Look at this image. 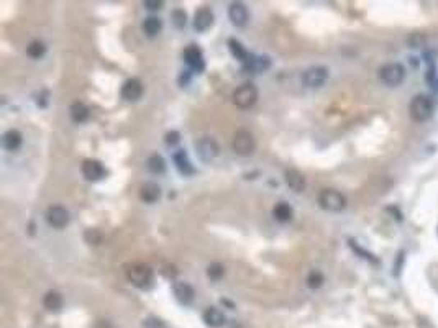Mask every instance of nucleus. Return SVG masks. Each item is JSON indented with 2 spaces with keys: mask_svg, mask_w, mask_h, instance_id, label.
<instances>
[{
  "mask_svg": "<svg viewBox=\"0 0 438 328\" xmlns=\"http://www.w3.org/2000/svg\"><path fill=\"white\" fill-rule=\"evenodd\" d=\"M410 118L417 123L427 122L433 115V100L427 96H415L409 105Z\"/></svg>",
  "mask_w": 438,
  "mask_h": 328,
  "instance_id": "f257e3e1",
  "label": "nucleus"
},
{
  "mask_svg": "<svg viewBox=\"0 0 438 328\" xmlns=\"http://www.w3.org/2000/svg\"><path fill=\"white\" fill-rule=\"evenodd\" d=\"M127 278L135 287L146 289L153 282V269L148 264L136 262V264H132L127 269Z\"/></svg>",
  "mask_w": 438,
  "mask_h": 328,
  "instance_id": "f03ea898",
  "label": "nucleus"
},
{
  "mask_svg": "<svg viewBox=\"0 0 438 328\" xmlns=\"http://www.w3.org/2000/svg\"><path fill=\"white\" fill-rule=\"evenodd\" d=\"M319 204L323 210H327V212L338 213V212H341V210H345L346 197L341 192L335 191V189H323L319 196Z\"/></svg>",
  "mask_w": 438,
  "mask_h": 328,
  "instance_id": "7ed1b4c3",
  "label": "nucleus"
},
{
  "mask_svg": "<svg viewBox=\"0 0 438 328\" xmlns=\"http://www.w3.org/2000/svg\"><path fill=\"white\" fill-rule=\"evenodd\" d=\"M379 79L389 87H397L405 79V67L399 63H389L379 69Z\"/></svg>",
  "mask_w": 438,
  "mask_h": 328,
  "instance_id": "20e7f679",
  "label": "nucleus"
},
{
  "mask_svg": "<svg viewBox=\"0 0 438 328\" xmlns=\"http://www.w3.org/2000/svg\"><path fill=\"white\" fill-rule=\"evenodd\" d=\"M258 100V89L253 84H243L233 92V103L240 109H250Z\"/></svg>",
  "mask_w": 438,
  "mask_h": 328,
  "instance_id": "39448f33",
  "label": "nucleus"
},
{
  "mask_svg": "<svg viewBox=\"0 0 438 328\" xmlns=\"http://www.w3.org/2000/svg\"><path fill=\"white\" fill-rule=\"evenodd\" d=\"M254 138L251 135V131L245 130H238L233 136V151L240 156H250L251 153L254 151Z\"/></svg>",
  "mask_w": 438,
  "mask_h": 328,
  "instance_id": "423d86ee",
  "label": "nucleus"
},
{
  "mask_svg": "<svg viewBox=\"0 0 438 328\" xmlns=\"http://www.w3.org/2000/svg\"><path fill=\"white\" fill-rule=\"evenodd\" d=\"M327 79H328V69L325 66H314V67L307 69L302 77L303 84L310 89L322 87L325 82H327Z\"/></svg>",
  "mask_w": 438,
  "mask_h": 328,
  "instance_id": "0eeeda50",
  "label": "nucleus"
},
{
  "mask_svg": "<svg viewBox=\"0 0 438 328\" xmlns=\"http://www.w3.org/2000/svg\"><path fill=\"white\" fill-rule=\"evenodd\" d=\"M46 222L53 228H64L69 223V212L61 205H51L46 212Z\"/></svg>",
  "mask_w": 438,
  "mask_h": 328,
  "instance_id": "6e6552de",
  "label": "nucleus"
},
{
  "mask_svg": "<svg viewBox=\"0 0 438 328\" xmlns=\"http://www.w3.org/2000/svg\"><path fill=\"white\" fill-rule=\"evenodd\" d=\"M184 61L187 63V66L196 72H202L203 69H205V61H203V56L201 53V49L194 45H190L184 49Z\"/></svg>",
  "mask_w": 438,
  "mask_h": 328,
  "instance_id": "1a4fd4ad",
  "label": "nucleus"
},
{
  "mask_svg": "<svg viewBox=\"0 0 438 328\" xmlns=\"http://www.w3.org/2000/svg\"><path fill=\"white\" fill-rule=\"evenodd\" d=\"M196 146L199 151V156H201V159H203V161H212V159L217 158V154H219V145H217V141L210 136H203L202 140H199V143Z\"/></svg>",
  "mask_w": 438,
  "mask_h": 328,
  "instance_id": "9d476101",
  "label": "nucleus"
},
{
  "mask_svg": "<svg viewBox=\"0 0 438 328\" xmlns=\"http://www.w3.org/2000/svg\"><path fill=\"white\" fill-rule=\"evenodd\" d=\"M82 174L87 180H99L105 176V167L97 159H85L82 163Z\"/></svg>",
  "mask_w": 438,
  "mask_h": 328,
  "instance_id": "9b49d317",
  "label": "nucleus"
},
{
  "mask_svg": "<svg viewBox=\"0 0 438 328\" xmlns=\"http://www.w3.org/2000/svg\"><path fill=\"white\" fill-rule=\"evenodd\" d=\"M141 94H143V84L140 79H135V77H133V79H128L123 85H121V97H123L125 100L135 102L141 97Z\"/></svg>",
  "mask_w": 438,
  "mask_h": 328,
  "instance_id": "f8f14e48",
  "label": "nucleus"
},
{
  "mask_svg": "<svg viewBox=\"0 0 438 328\" xmlns=\"http://www.w3.org/2000/svg\"><path fill=\"white\" fill-rule=\"evenodd\" d=\"M228 18L232 20V23L235 27H245L246 21H248V10H246L245 3L241 2L232 3L228 8Z\"/></svg>",
  "mask_w": 438,
  "mask_h": 328,
  "instance_id": "ddd939ff",
  "label": "nucleus"
},
{
  "mask_svg": "<svg viewBox=\"0 0 438 328\" xmlns=\"http://www.w3.org/2000/svg\"><path fill=\"white\" fill-rule=\"evenodd\" d=\"M212 23H214V14H212L210 8L207 7L199 8L196 15H194V28L197 32H207L212 27Z\"/></svg>",
  "mask_w": 438,
  "mask_h": 328,
  "instance_id": "4468645a",
  "label": "nucleus"
},
{
  "mask_svg": "<svg viewBox=\"0 0 438 328\" xmlns=\"http://www.w3.org/2000/svg\"><path fill=\"white\" fill-rule=\"evenodd\" d=\"M172 291H174L176 299L184 305L190 304V302L194 300V297H196V291H194V287L187 282H174Z\"/></svg>",
  "mask_w": 438,
  "mask_h": 328,
  "instance_id": "2eb2a0df",
  "label": "nucleus"
},
{
  "mask_svg": "<svg viewBox=\"0 0 438 328\" xmlns=\"http://www.w3.org/2000/svg\"><path fill=\"white\" fill-rule=\"evenodd\" d=\"M284 178H286V184L294 192H303V189H305V178H303L302 172H299L297 169H289L286 171Z\"/></svg>",
  "mask_w": 438,
  "mask_h": 328,
  "instance_id": "dca6fc26",
  "label": "nucleus"
},
{
  "mask_svg": "<svg viewBox=\"0 0 438 328\" xmlns=\"http://www.w3.org/2000/svg\"><path fill=\"white\" fill-rule=\"evenodd\" d=\"M161 197V187L154 182H146L140 189V198L146 204H154Z\"/></svg>",
  "mask_w": 438,
  "mask_h": 328,
  "instance_id": "f3484780",
  "label": "nucleus"
},
{
  "mask_svg": "<svg viewBox=\"0 0 438 328\" xmlns=\"http://www.w3.org/2000/svg\"><path fill=\"white\" fill-rule=\"evenodd\" d=\"M225 320H227V318H225L223 312L220 309H217V307H209L205 312H203V322H205L207 325L212 327V328L223 327Z\"/></svg>",
  "mask_w": 438,
  "mask_h": 328,
  "instance_id": "a211bd4d",
  "label": "nucleus"
},
{
  "mask_svg": "<svg viewBox=\"0 0 438 328\" xmlns=\"http://www.w3.org/2000/svg\"><path fill=\"white\" fill-rule=\"evenodd\" d=\"M243 67L253 72H264L271 67V59L268 56H251V58L243 64Z\"/></svg>",
  "mask_w": 438,
  "mask_h": 328,
  "instance_id": "6ab92c4d",
  "label": "nucleus"
},
{
  "mask_svg": "<svg viewBox=\"0 0 438 328\" xmlns=\"http://www.w3.org/2000/svg\"><path fill=\"white\" fill-rule=\"evenodd\" d=\"M174 163H176V167L179 169L181 174H184V176L194 174V166H192V163L189 161V158H187V154H185L184 149H179L174 154Z\"/></svg>",
  "mask_w": 438,
  "mask_h": 328,
  "instance_id": "aec40b11",
  "label": "nucleus"
},
{
  "mask_svg": "<svg viewBox=\"0 0 438 328\" xmlns=\"http://www.w3.org/2000/svg\"><path fill=\"white\" fill-rule=\"evenodd\" d=\"M69 115H71L72 122L76 123H84L89 118V109L85 103L82 102H74L69 107Z\"/></svg>",
  "mask_w": 438,
  "mask_h": 328,
  "instance_id": "412c9836",
  "label": "nucleus"
},
{
  "mask_svg": "<svg viewBox=\"0 0 438 328\" xmlns=\"http://www.w3.org/2000/svg\"><path fill=\"white\" fill-rule=\"evenodd\" d=\"M43 305L50 312H59L61 307H63V295L56 291H50L45 295V299H43Z\"/></svg>",
  "mask_w": 438,
  "mask_h": 328,
  "instance_id": "4be33fe9",
  "label": "nucleus"
},
{
  "mask_svg": "<svg viewBox=\"0 0 438 328\" xmlns=\"http://www.w3.org/2000/svg\"><path fill=\"white\" fill-rule=\"evenodd\" d=\"M21 141H23V136L18 130H8L3 135V146L8 151H17L21 146Z\"/></svg>",
  "mask_w": 438,
  "mask_h": 328,
  "instance_id": "5701e85b",
  "label": "nucleus"
},
{
  "mask_svg": "<svg viewBox=\"0 0 438 328\" xmlns=\"http://www.w3.org/2000/svg\"><path fill=\"white\" fill-rule=\"evenodd\" d=\"M272 217L281 223H287V222H290V218H292V209H290V205L286 204V202H279V204H276L274 209H272Z\"/></svg>",
  "mask_w": 438,
  "mask_h": 328,
  "instance_id": "b1692460",
  "label": "nucleus"
},
{
  "mask_svg": "<svg viewBox=\"0 0 438 328\" xmlns=\"http://www.w3.org/2000/svg\"><path fill=\"white\" fill-rule=\"evenodd\" d=\"M228 48H230V51H232V54L235 56L238 61H241L243 64H245L251 58V54L245 49V46H243L238 40H235V38H230L228 40Z\"/></svg>",
  "mask_w": 438,
  "mask_h": 328,
  "instance_id": "393cba45",
  "label": "nucleus"
},
{
  "mask_svg": "<svg viewBox=\"0 0 438 328\" xmlns=\"http://www.w3.org/2000/svg\"><path fill=\"white\" fill-rule=\"evenodd\" d=\"M163 28V23L158 16H148L145 21H143V32H145L148 36H156Z\"/></svg>",
  "mask_w": 438,
  "mask_h": 328,
  "instance_id": "a878e982",
  "label": "nucleus"
},
{
  "mask_svg": "<svg viewBox=\"0 0 438 328\" xmlns=\"http://www.w3.org/2000/svg\"><path fill=\"white\" fill-rule=\"evenodd\" d=\"M146 166H148V169L153 172V174H163V172L166 171V163H164V159L159 156V154L150 156Z\"/></svg>",
  "mask_w": 438,
  "mask_h": 328,
  "instance_id": "bb28decb",
  "label": "nucleus"
},
{
  "mask_svg": "<svg viewBox=\"0 0 438 328\" xmlns=\"http://www.w3.org/2000/svg\"><path fill=\"white\" fill-rule=\"evenodd\" d=\"M27 53H28L30 58H34V59L41 58V56L46 53L45 43H43V41H38V40L32 41V43H30V45L27 46Z\"/></svg>",
  "mask_w": 438,
  "mask_h": 328,
  "instance_id": "cd10ccee",
  "label": "nucleus"
},
{
  "mask_svg": "<svg viewBox=\"0 0 438 328\" xmlns=\"http://www.w3.org/2000/svg\"><path fill=\"white\" fill-rule=\"evenodd\" d=\"M323 274L320 271H310L309 276H307V286L310 289H319L323 284Z\"/></svg>",
  "mask_w": 438,
  "mask_h": 328,
  "instance_id": "c85d7f7f",
  "label": "nucleus"
},
{
  "mask_svg": "<svg viewBox=\"0 0 438 328\" xmlns=\"http://www.w3.org/2000/svg\"><path fill=\"white\" fill-rule=\"evenodd\" d=\"M223 274H225V267H223V264H220V262H214V264H210L207 267V276H209L212 280L222 279Z\"/></svg>",
  "mask_w": 438,
  "mask_h": 328,
  "instance_id": "c756f323",
  "label": "nucleus"
},
{
  "mask_svg": "<svg viewBox=\"0 0 438 328\" xmlns=\"http://www.w3.org/2000/svg\"><path fill=\"white\" fill-rule=\"evenodd\" d=\"M84 240L87 241L89 245H99L102 243V233L97 228H87L84 231Z\"/></svg>",
  "mask_w": 438,
  "mask_h": 328,
  "instance_id": "7c9ffc66",
  "label": "nucleus"
},
{
  "mask_svg": "<svg viewBox=\"0 0 438 328\" xmlns=\"http://www.w3.org/2000/svg\"><path fill=\"white\" fill-rule=\"evenodd\" d=\"M172 21H174L176 28H184L185 23H187V16H185V12L177 8V10L172 12Z\"/></svg>",
  "mask_w": 438,
  "mask_h": 328,
  "instance_id": "2f4dec72",
  "label": "nucleus"
},
{
  "mask_svg": "<svg viewBox=\"0 0 438 328\" xmlns=\"http://www.w3.org/2000/svg\"><path fill=\"white\" fill-rule=\"evenodd\" d=\"M143 327H145V328H166V325H164V322H163V320H159V318H156V317L146 318V320L143 322Z\"/></svg>",
  "mask_w": 438,
  "mask_h": 328,
  "instance_id": "473e14b6",
  "label": "nucleus"
},
{
  "mask_svg": "<svg viewBox=\"0 0 438 328\" xmlns=\"http://www.w3.org/2000/svg\"><path fill=\"white\" fill-rule=\"evenodd\" d=\"M350 245H351V248L354 249V251L356 253H359V254H363V258H366V260H370V261H374V262H378L374 260V256H372V254H370V253H366L364 251V249H361L359 248V246H356V243H354V241H350Z\"/></svg>",
  "mask_w": 438,
  "mask_h": 328,
  "instance_id": "72a5a7b5",
  "label": "nucleus"
},
{
  "mask_svg": "<svg viewBox=\"0 0 438 328\" xmlns=\"http://www.w3.org/2000/svg\"><path fill=\"white\" fill-rule=\"evenodd\" d=\"M179 140H181V135L177 131H169L168 135H166V143L168 145H176V143H179Z\"/></svg>",
  "mask_w": 438,
  "mask_h": 328,
  "instance_id": "f704fd0d",
  "label": "nucleus"
},
{
  "mask_svg": "<svg viewBox=\"0 0 438 328\" xmlns=\"http://www.w3.org/2000/svg\"><path fill=\"white\" fill-rule=\"evenodd\" d=\"M143 5L150 8V10H159L163 7V2L161 0H146V2H143Z\"/></svg>",
  "mask_w": 438,
  "mask_h": 328,
  "instance_id": "c9c22d12",
  "label": "nucleus"
},
{
  "mask_svg": "<svg viewBox=\"0 0 438 328\" xmlns=\"http://www.w3.org/2000/svg\"><path fill=\"white\" fill-rule=\"evenodd\" d=\"M161 273H163V276H166L168 279H171V278H176L177 271H176V267H174V266H166V267H164V269L161 271Z\"/></svg>",
  "mask_w": 438,
  "mask_h": 328,
  "instance_id": "e433bc0d",
  "label": "nucleus"
},
{
  "mask_svg": "<svg viewBox=\"0 0 438 328\" xmlns=\"http://www.w3.org/2000/svg\"><path fill=\"white\" fill-rule=\"evenodd\" d=\"M94 328H114V327H112V323L108 320H99L97 323H95Z\"/></svg>",
  "mask_w": 438,
  "mask_h": 328,
  "instance_id": "4c0bfd02",
  "label": "nucleus"
}]
</instances>
